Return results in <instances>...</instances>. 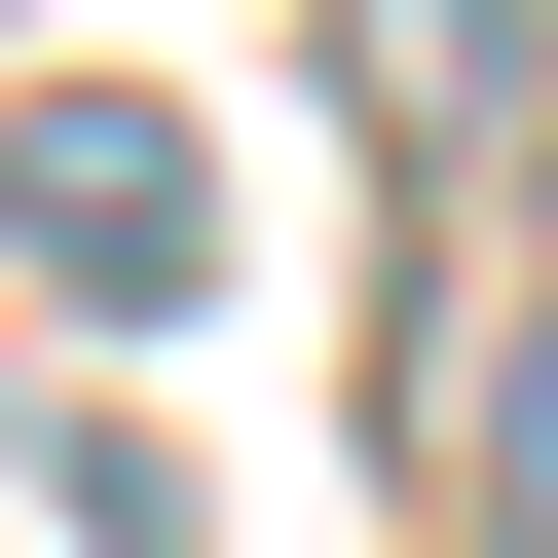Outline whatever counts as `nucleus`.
<instances>
[{"instance_id":"nucleus-1","label":"nucleus","mask_w":558,"mask_h":558,"mask_svg":"<svg viewBox=\"0 0 558 558\" xmlns=\"http://www.w3.org/2000/svg\"><path fill=\"white\" fill-rule=\"evenodd\" d=\"M0 260L38 299H223V112H149V75H75V112H0Z\"/></svg>"},{"instance_id":"nucleus-2","label":"nucleus","mask_w":558,"mask_h":558,"mask_svg":"<svg viewBox=\"0 0 558 558\" xmlns=\"http://www.w3.org/2000/svg\"><path fill=\"white\" fill-rule=\"evenodd\" d=\"M484 558H558V373H521V410H484Z\"/></svg>"}]
</instances>
